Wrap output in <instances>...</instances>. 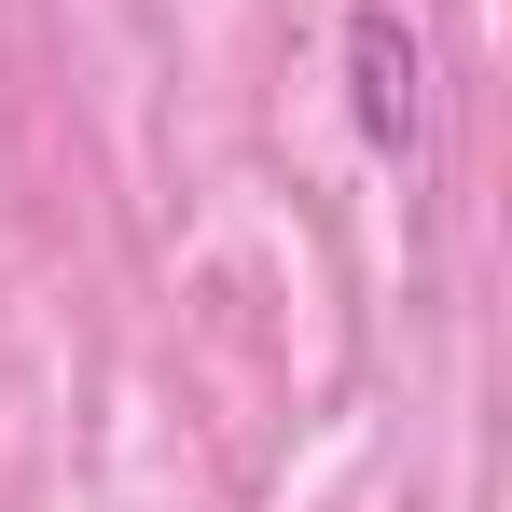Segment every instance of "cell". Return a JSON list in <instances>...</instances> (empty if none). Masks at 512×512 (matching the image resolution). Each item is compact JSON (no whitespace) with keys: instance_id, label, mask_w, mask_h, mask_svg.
I'll use <instances>...</instances> for the list:
<instances>
[{"instance_id":"6da1fadb","label":"cell","mask_w":512,"mask_h":512,"mask_svg":"<svg viewBox=\"0 0 512 512\" xmlns=\"http://www.w3.org/2000/svg\"><path fill=\"white\" fill-rule=\"evenodd\" d=\"M346 56H360V125H374L388 153H416L429 139V56H416V28H402V14H360Z\"/></svg>"}]
</instances>
